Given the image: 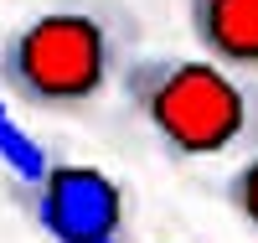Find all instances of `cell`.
Returning <instances> with one entry per match:
<instances>
[{
  "instance_id": "obj_4",
  "label": "cell",
  "mask_w": 258,
  "mask_h": 243,
  "mask_svg": "<svg viewBox=\"0 0 258 243\" xmlns=\"http://www.w3.org/2000/svg\"><path fill=\"white\" fill-rule=\"evenodd\" d=\"M186 26L202 57L258 78V0H186Z\"/></svg>"
},
{
  "instance_id": "obj_3",
  "label": "cell",
  "mask_w": 258,
  "mask_h": 243,
  "mask_svg": "<svg viewBox=\"0 0 258 243\" xmlns=\"http://www.w3.org/2000/svg\"><path fill=\"white\" fill-rule=\"evenodd\" d=\"M21 202L52 243H129V191L103 166L52 161L36 186H21Z\"/></svg>"
},
{
  "instance_id": "obj_6",
  "label": "cell",
  "mask_w": 258,
  "mask_h": 243,
  "mask_svg": "<svg viewBox=\"0 0 258 243\" xmlns=\"http://www.w3.org/2000/svg\"><path fill=\"white\" fill-rule=\"evenodd\" d=\"M222 202L248 233H258V150H248V156L232 166V176L222 181Z\"/></svg>"
},
{
  "instance_id": "obj_5",
  "label": "cell",
  "mask_w": 258,
  "mask_h": 243,
  "mask_svg": "<svg viewBox=\"0 0 258 243\" xmlns=\"http://www.w3.org/2000/svg\"><path fill=\"white\" fill-rule=\"evenodd\" d=\"M52 161H57V156H52V150L41 145L36 135H26V129H21L16 114H11V104L0 99V166H6L21 186H36L41 176L52 171Z\"/></svg>"
},
{
  "instance_id": "obj_1",
  "label": "cell",
  "mask_w": 258,
  "mask_h": 243,
  "mask_svg": "<svg viewBox=\"0 0 258 243\" xmlns=\"http://www.w3.org/2000/svg\"><path fill=\"white\" fill-rule=\"evenodd\" d=\"M119 93L145 135L176 161L258 150V78H238L202 52H140Z\"/></svg>"
},
{
  "instance_id": "obj_2",
  "label": "cell",
  "mask_w": 258,
  "mask_h": 243,
  "mask_svg": "<svg viewBox=\"0 0 258 243\" xmlns=\"http://www.w3.org/2000/svg\"><path fill=\"white\" fill-rule=\"evenodd\" d=\"M135 26L109 6H52L0 41V88L41 114L98 104L135 62Z\"/></svg>"
}]
</instances>
